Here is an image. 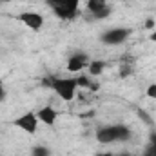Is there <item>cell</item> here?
<instances>
[{"label": "cell", "instance_id": "52a82bcc", "mask_svg": "<svg viewBox=\"0 0 156 156\" xmlns=\"http://www.w3.org/2000/svg\"><path fill=\"white\" fill-rule=\"evenodd\" d=\"M37 116L42 123H45V125H53L55 122H56V118H58V113L53 109V107H49V105H45V107H42L40 111H37Z\"/></svg>", "mask_w": 156, "mask_h": 156}, {"label": "cell", "instance_id": "ac0fdd59", "mask_svg": "<svg viewBox=\"0 0 156 156\" xmlns=\"http://www.w3.org/2000/svg\"><path fill=\"white\" fill-rule=\"evenodd\" d=\"M144 156H156V147H147V151L144 153Z\"/></svg>", "mask_w": 156, "mask_h": 156}, {"label": "cell", "instance_id": "484cf974", "mask_svg": "<svg viewBox=\"0 0 156 156\" xmlns=\"http://www.w3.org/2000/svg\"><path fill=\"white\" fill-rule=\"evenodd\" d=\"M122 2H125V0H122Z\"/></svg>", "mask_w": 156, "mask_h": 156}, {"label": "cell", "instance_id": "603a6c76", "mask_svg": "<svg viewBox=\"0 0 156 156\" xmlns=\"http://www.w3.org/2000/svg\"><path fill=\"white\" fill-rule=\"evenodd\" d=\"M151 42H154V44H156V31H154V33H151Z\"/></svg>", "mask_w": 156, "mask_h": 156}, {"label": "cell", "instance_id": "9a60e30c", "mask_svg": "<svg viewBox=\"0 0 156 156\" xmlns=\"http://www.w3.org/2000/svg\"><path fill=\"white\" fill-rule=\"evenodd\" d=\"M40 154H49V151H47L45 147H42V145L33 147V156H40Z\"/></svg>", "mask_w": 156, "mask_h": 156}, {"label": "cell", "instance_id": "e0dca14e", "mask_svg": "<svg viewBox=\"0 0 156 156\" xmlns=\"http://www.w3.org/2000/svg\"><path fill=\"white\" fill-rule=\"evenodd\" d=\"M149 147H156V131L151 133V138H149Z\"/></svg>", "mask_w": 156, "mask_h": 156}, {"label": "cell", "instance_id": "7c38bea8", "mask_svg": "<svg viewBox=\"0 0 156 156\" xmlns=\"http://www.w3.org/2000/svg\"><path fill=\"white\" fill-rule=\"evenodd\" d=\"M109 15H111V7L107 5V7H104V9L96 11V13H91V18L93 20H102V18H107Z\"/></svg>", "mask_w": 156, "mask_h": 156}, {"label": "cell", "instance_id": "44dd1931", "mask_svg": "<svg viewBox=\"0 0 156 156\" xmlns=\"http://www.w3.org/2000/svg\"><path fill=\"white\" fill-rule=\"evenodd\" d=\"M140 116L144 118V120H145V122H147V123H151V122H153V120H151V118L147 116V115H145V113H140Z\"/></svg>", "mask_w": 156, "mask_h": 156}, {"label": "cell", "instance_id": "6da1fadb", "mask_svg": "<svg viewBox=\"0 0 156 156\" xmlns=\"http://www.w3.org/2000/svg\"><path fill=\"white\" fill-rule=\"evenodd\" d=\"M96 140L100 144H115V142H127L131 138V129L127 125H104V127H98L96 133H94Z\"/></svg>", "mask_w": 156, "mask_h": 156}, {"label": "cell", "instance_id": "cb8c5ba5", "mask_svg": "<svg viewBox=\"0 0 156 156\" xmlns=\"http://www.w3.org/2000/svg\"><path fill=\"white\" fill-rule=\"evenodd\" d=\"M120 156H131V154H120Z\"/></svg>", "mask_w": 156, "mask_h": 156}, {"label": "cell", "instance_id": "7402d4cb", "mask_svg": "<svg viewBox=\"0 0 156 156\" xmlns=\"http://www.w3.org/2000/svg\"><path fill=\"white\" fill-rule=\"evenodd\" d=\"M94 156H115L113 153H98V154H94Z\"/></svg>", "mask_w": 156, "mask_h": 156}, {"label": "cell", "instance_id": "30bf717a", "mask_svg": "<svg viewBox=\"0 0 156 156\" xmlns=\"http://www.w3.org/2000/svg\"><path fill=\"white\" fill-rule=\"evenodd\" d=\"M89 75L91 76H100L102 73H104V69H105V62L104 60H93V62H89Z\"/></svg>", "mask_w": 156, "mask_h": 156}, {"label": "cell", "instance_id": "8992f818", "mask_svg": "<svg viewBox=\"0 0 156 156\" xmlns=\"http://www.w3.org/2000/svg\"><path fill=\"white\" fill-rule=\"evenodd\" d=\"M87 66H89V56L85 53H76L67 60V71L69 73H78Z\"/></svg>", "mask_w": 156, "mask_h": 156}, {"label": "cell", "instance_id": "2e32d148", "mask_svg": "<svg viewBox=\"0 0 156 156\" xmlns=\"http://www.w3.org/2000/svg\"><path fill=\"white\" fill-rule=\"evenodd\" d=\"M129 73H131V67H129L127 64H123V66H122V69H120V76L125 78V76H129Z\"/></svg>", "mask_w": 156, "mask_h": 156}, {"label": "cell", "instance_id": "5bb4252c", "mask_svg": "<svg viewBox=\"0 0 156 156\" xmlns=\"http://www.w3.org/2000/svg\"><path fill=\"white\" fill-rule=\"evenodd\" d=\"M145 94L149 96V98H153V100H156V83H151L147 89H145Z\"/></svg>", "mask_w": 156, "mask_h": 156}, {"label": "cell", "instance_id": "d6986e66", "mask_svg": "<svg viewBox=\"0 0 156 156\" xmlns=\"http://www.w3.org/2000/svg\"><path fill=\"white\" fill-rule=\"evenodd\" d=\"M5 98V87H4V82L0 80V102Z\"/></svg>", "mask_w": 156, "mask_h": 156}, {"label": "cell", "instance_id": "5b68a950", "mask_svg": "<svg viewBox=\"0 0 156 156\" xmlns=\"http://www.w3.org/2000/svg\"><path fill=\"white\" fill-rule=\"evenodd\" d=\"M18 20L24 26H27L29 29H33V31H40L44 27V16L40 13H35V11H24V13H20Z\"/></svg>", "mask_w": 156, "mask_h": 156}, {"label": "cell", "instance_id": "8fae6325", "mask_svg": "<svg viewBox=\"0 0 156 156\" xmlns=\"http://www.w3.org/2000/svg\"><path fill=\"white\" fill-rule=\"evenodd\" d=\"M104 7H107V0H87V9L91 13H96Z\"/></svg>", "mask_w": 156, "mask_h": 156}, {"label": "cell", "instance_id": "d4e9b609", "mask_svg": "<svg viewBox=\"0 0 156 156\" xmlns=\"http://www.w3.org/2000/svg\"><path fill=\"white\" fill-rule=\"evenodd\" d=\"M40 156H49V154H40Z\"/></svg>", "mask_w": 156, "mask_h": 156}, {"label": "cell", "instance_id": "277c9868", "mask_svg": "<svg viewBox=\"0 0 156 156\" xmlns=\"http://www.w3.org/2000/svg\"><path fill=\"white\" fill-rule=\"evenodd\" d=\"M129 35H131V29H127V27H113V29L105 31L100 37V40L104 44H109V45H118L129 38Z\"/></svg>", "mask_w": 156, "mask_h": 156}, {"label": "cell", "instance_id": "4fadbf2b", "mask_svg": "<svg viewBox=\"0 0 156 156\" xmlns=\"http://www.w3.org/2000/svg\"><path fill=\"white\" fill-rule=\"evenodd\" d=\"M76 83H78V87H87V89H89V85H91V80H89V76L82 75V76L76 78Z\"/></svg>", "mask_w": 156, "mask_h": 156}, {"label": "cell", "instance_id": "ba28073f", "mask_svg": "<svg viewBox=\"0 0 156 156\" xmlns=\"http://www.w3.org/2000/svg\"><path fill=\"white\" fill-rule=\"evenodd\" d=\"M45 4H47L51 9H56V7L78 9V4H80V0H45Z\"/></svg>", "mask_w": 156, "mask_h": 156}, {"label": "cell", "instance_id": "ffe728a7", "mask_svg": "<svg viewBox=\"0 0 156 156\" xmlns=\"http://www.w3.org/2000/svg\"><path fill=\"white\" fill-rule=\"evenodd\" d=\"M145 27H147V29H153V27H154V20H153V18H149V20L145 22Z\"/></svg>", "mask_w": 156, "mask_h": 156}, {"label": "cell", "instance_id": "3957f363", "mask_svg": "<svg viewBox=\"0 0 156 156\" xmlns=\"http://www.w3.org/2000/svg\"><path fill=\"white\" fill-rule=\"evenodd\" d=\"M38 123L40 120L37 116V113H33V111H29V113H26V115H22L15 120V125L22 131H26L27 134H35L38 131Z\"/></svg>", "mask_w": 156, "mask_h": 156}, {"label": "cell", "instance_id": "7a4b0ae2", "mask_svg": "<svg viewBox=\"0 0 156 156\" xmlns=\"http://www.w3.org/2000/svg\"><path fill=\"white\" fill-rule=\"evenodd\" d=\"M44 85H49L62 100L71 102L76 94V78H56V76H49V80H44Z\"/></svg>", "mask_w": 156, "mask_h": 156}, {"label": "cell", "instance_id": "9c48e42d", "mask_svg": "<svg viewBox=\"0 0 156 156\" xmlns=\"http://www.w3.org/2000/svg\"><path fill=\"white\" fill-rule=\"evenodd\" d=\"M53 13L60 20H73L78 16V9H66V7H56V9H53Z\"/></svg>", "mask_w": 156, "mask_h": 156}]
</instances>
